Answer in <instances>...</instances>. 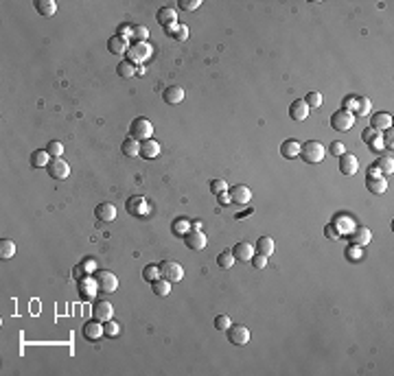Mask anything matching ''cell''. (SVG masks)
I'll return each instance as SVG.
<instances>
[{
  "mask_svg": "<svg viewBox=\"0 0 394 376\" xmlns=\"http://www.w3.org/2000/svg\"><path fill=\"white\" fill-rule=\"evenodd\" d=\"M324 147L318 142V140H309V142H305L300 147V156L305 162H309V164H318V162L324 160Z\"/></svg>",
  "mask_w": 394,
  "mask_h": 376,
  "instance_id": "obj_1",
  "label": "cell"
},
{
  "mask_svg": "<svg viewBox=\"0 0 394 376\" xmlns=\"http://www.w3.org/2000/svg\"><path fill=\"white\" fill-rule=\"evenodd\" d=\"M94 284L99 293H114L119 289V278L112 271H97L94 274Z\"/></svg>",
  "mask_w": 394,
  "mask_h": 376,
  "instance_id": "obj_2",
  "label": "cell"
},
{
  "mask_svg": "<svg viewBox=\"0 0 394 376\" xmlns=\"http://www.w3.org/2000/svg\"><path fill=\"white\" fill-rule=\"evenodd\" d=\"M151 136H153V125L149 123L147 119H143V116H140V119H134V123L129 127V138L143 142V140L151 138Z\"/></svg>",
  "mask_w": 394,
  "mask_h": 376,
  "instance_id": "obj_3",
  "label": "cell"
},
{
  "mask_svg": "<svg viewBox=\"0 0 394 376\" xmlns=\"http://www.w3.org/2000/svg\"><path fill=\"white\" fill-rule=\"evenodd\" d=\"M160 276L165 280H169V282H180V280L184 278V269L180 262L175 260H165L160 265Z\"/></svg>",
  "mask_w": 394,
  "mask_h": 376,
  "instance_id": "obj_4",
  "label": "cell"
},
{
  "mask_svg": "<svg viewBox=\"0 0 394 376\" xmlns=\"http://www.w3.org/2000/svg\"><path fill=\"white\" fill-rule=\"evenodd\" d=\"M228 339L232 346H246L250 343V328H246L243 324H230L228 328Z\"/></svg>",
  "mask_w": 394,
  "mask_h": 376,
  "instance_id": "obj_5",
  "label": "cell"
},
{
  "mask_svg": "<svg viewBox=\"0 0 394 376\" xmlns=\"http://www.w3.org/2000/svg\"><path fill=\"white\" fill-rule=\"evenodd\" d=\"M355 120H357L355 114H348V112L339 110L331 116V127H333L335 131H348L353 125H355Z\"/></svg>",
  "mask_w": 394,
  "mask_h": 376,
  "instance_id": "obj_6",
  "label": "cell"
},
{
  "mask_svg": "<svg viewBox=\"0 0 394 376\" xmlns=\"http://www.w3.org/2000/svg\"><path fill=\"white\" fill-rule=\"evenodd\" d=\"M149 55H151V44L138 42L136 46H129V51H127V61L136 66V63H143Z\"/></svg>",
  "mask_w": 394,
  "mask_h": 376,
  "instance_id": "obj_7",
  "label": "cell"
},
{
  "mask_svg": "<svg viewBox=\"0 0 394 376\" xmlns=\"http://www.w3.org/2000/svg\"><path fill=\"white\" fill-rule=\"evenodd\" d=\"M46 171L53 179H66L68 175H70V166H68V162L62 160V158H53V160L46 164Z\"/></svg>",
  "mask_w": 394,
  "mask_h": 376,
  "instance_id": "obj_8",
  "label": "cell"
},
{
  "mask_svg": "<svg viewBox=\"0 0 394 376\" xmlns=\"http://www.w3.org/2000/svg\"><path fill=\"white\" fill-rule=\"evenodd\" d=\"M127 212L134 217H145L151 212V206H149V201L145 197H140V195H136V197L127 199Z\"/></svg>",
  "mask_w": 394,
  "mask_h": 376,
  "instance_id": "obj_9",
  "label": "cell"
},
{
  "mask_svg": "<svg viewBox=\"0 0 394 376\" xmlns=\"http://www.w3.org/2000/svg\"><path fill=\"white\" fill-rule=\"evenodd\" d=\"M184 243H187L188 250L199 252V250H204V247H206L208 241H206V237H204L202 230H188V232L184 234Z\"/></svg>",
  "mask_w": 394,
  "mask_h": 376,
  "instance_id": "obj_10",
  "label": "cell"
},
{
  "mask_svg": "<svg viewBox=\"0 0 394 376\" xmlns=\"http://www.w3.org/2000/svg\"><path fill=\"white\" fill-rule=\"evenodd\" d=\"M228 195H230V203H237V206H246V203H250V199H252V190L248 186H243V184L232 186Z\"/></svg>",
  "mask_w": 394,
  "mask_h": 376,
  "instance_id": "obj_11",
  "label": "cell"
},
{
  "mask_svg": "<svg viewBox=\"0 0 394 376\" xmlns=\"http://www.w3.org/2000/svg\"><path fill=\"white\" fill-rule=\"evenodd\" d=\"M92 315H94V319H99V321H110L112 315H114V309H112L110 302L99 300V302H94V306H92Z\"/></svg>",
  "mask_w": 394,
  "mask_h": 376,
  "instance_id": "obj_12",
  "label": "cell"
},
{
  "mask_svg": "<svg viewBox=\"0 0 394 376\" xmlns=\"http://www.w3.org/2000/svg\"><path fill=\"white\" fill-rule=\"evenodd\" d=\"M94 215H97L99 221H103V223H110V221L116 219V208L114 203H99L97 208H94Z\"/></svg>",
  "mask_w": 394,
  "mask_h": 376,
  "instance_id": "obj_13",
  "label": "cell"
},
{
  "mask_svg": "<svg viewBox=\"0 0 394 376\" xmlns=\"http://www.w3.org/2000/svg\"><path fill=\"white\" fill-rule=\"evenodd\" d=\"M162 101L169 103V105H178V103L184 101V90L180 88V85H169V88H165V92H162Z\"/></svg>",
  "mask_w": 394,
  "mask_h": 376,
  "instance_id": "obj_14",
  "label": "cell"
},
{
  "mask_svg": "<svg viewBox=\"0 0 394 376\" xmlns=\"http://www.w3.org/2000/svg\"><path fill=\"white\" fill-rule=\"evenodd\" d=\"M357 169H359V162H357L355 156H351V153L339 156V171H342L344 175H355Z\"/></svg>",
  "mask_w": 394,
  "mask_h": 376,
  "instance_id": "obj_15",
  "label": "cell"
},
{
  "mask_svg": "<svg viewBox=\"0 0 394 376\" xmlns=\"http://www.w3.org/2000/svg\"><path fill=\"white\" fill-rule=\"evenodd\" d=\"M366 188L374 195H381V193H386L388 182H386L383 175H368V178H366Z\"/></svg>",
  "mask_w": 394,
  "mask_h": 376,
  "instance_id": "obj_16",
  "label": "cell"
},
{
  "mask_svg": "<svg viewBox=\"0 0 394 376\" xmlns=\"http://www.w3.org/2000/svg\"><path fill=\"white\" fill-rule=\"evenodd\" d=\"M107 48H110V53H114V55H127L129 51V40L121 38V35H114V38L107 40Z\"/></svg>",
  "mask_w": 394,
  "mask_h": 376,
  "instance_id": "obj_17",
  "label": "cell"
},
{
  "mask_svg": "<svg viewBox=\"0 0 394 376\" xmlns=\"http://www.w3.org/2000/svg\"><path fill=\"white\" fill-rule=\"evenodd\" d=\"M165 33L169 35V38H173V40H178V42H187L188 40V26L187 24H169V26H165Z\"/></svg>",
  "mask_w": 394,
  "mask_h": 376,
  "instance_id": "obj_18",
  "label": "cell"
},
{
  "mask_svg": "<svg viewBox=\"0 0 394 376\" xmlns=\"http://www.w3.org/2000/svg\"><path fill=\"white\" fill-rule=\"evenodd\" d=\"M232 254H234V258H237V260L248 262V260H252V256H254V247H252L250 243L241 241V243H237V245L232 247Z\"/></svg>",
  "mask_w": 394,
  "mask_h": 376,
  "instance_id": "obj_19",
  "label": "cell"
},
{
  "mask_svg": "<svg viewBox=\"0 0 394 376\" xmlns=\"http://www.w3.org/2000/svg\"><path fill=\"white\" fill-rule=\"evenodd\" d=\"M158 153H160V144H158L153 138H147V140L140 142V156L143 158L153 160V158H158Z\"/></svg>",
  "mask_w": 394,
  "mask_h": 376,
  "instance_id": "obj_20",
  "label": "cell"
},
{
  "mask_svg": "<svg viewBox=\"0 0 394 376\" xmlns=\"http://www.w3.org/2000/svg\"><path fill=\"white\" fill-rule=\"evenodd\" d=\"M289 116H291L293 120H305L307 116H309V107H307V103L302 101H293L291 105H289Z\"/></svg>",
  "mask_w": 394,
  "mask_h": 376,
  "instance_id": "obj_21",
  "label": "cell"
},
{
  "mask_svg": "<svg viewBox=\"0 0 394 376\" xmlns=\"http://www.w3.org/2000/svg\"><path fill=\"white\" fill-rule=\"evenodd\" d=\"M351 238H353V245H366V243L373 241V232L368 228H364V225H359V228L353 230Z\"/></svg>",
  "mask_w": 394,
  "mask_h": 376,
  "instance_id": "obj_22",
  "label": "cell"
},
{
  "mask_svg": "<svg viewBox=\"0 0 394 376\" xmlns=\"http://www.w3.org/2000/svg\"><path fill=\"white\" fill-rule=\"evenodd\" d=\"M156 20H158V24H162V26L175 24V22H178V13H175V9H171V7H162L160 11H158Z\"/></svg>",
  "mask_w": 394,
  "mask_h": 376,
  "instance_id": "obj_23",
  "label": "cell"
},
{
  "mask_svg": "<svg viewBox=\"0 0 394 376\" xmlns=\"http://www.w3.org/2000/svg\"><path fill=\"white\" fill-rule=\"evenodd\" d=\"M101 335H103V326H101V321L99 319L88 321V324L83 326V337L88 339V341H94V339H99Z\"/></svg>",
  "mask_w": 394,
  "mask_h": 376,
  "instance_id": "obj_24",
  "label": "cell"
},
{
  "mask_svg": "<svg viewBox=\"0 0 394 376\" xmlns=\"http://www.w3.org/2000/svg\"><path fill=\"white\" fill-rule=\"evenodd\" d=\"M35 9H38L40 16L51 18L57 13V2L55 0H35Z\"/></svg>",
  "mask_w": 394,
  "mask_h": 376,
  "instance_id": "obj_25",
  "label": "cell"
},
{
  "mask_svg": "<svg viewBox=\"0 0 394 376\" xmlns=\"http://www.w3.org/2000/svg\"><path fill=\"white\" fill-rule=\"evenodd\" d=\"M280 156L283 158H298L300 156V144L296 142V140H285L283 144H280Z\"/></svg>",
  "mask_w": 394,
  "mask_h": 376,
  "instance_id": "obj_26",
  "label": "cell"
},
{
  "mask_svg": "<svg viewBox=\"0 0 394 376\" xmlns=\"http://www.w3.org/2000/svg\"><path fill=\"white\" fill-rule=\"evenodd\" d=\"M373 129H377V131H381V129H390L392 127V116L390 114H386V112H381V114H374L373 116Z\"/></svg>",
  "mask_w": 394,
  "mask_h": 376,
  "instance_id": "obj_27",
  "label": "cell"
},
{
  "mask_svg": "<svg viewBox=\"0 0 394 376\" xmlns=\"http://www.w3.org/2000/svg\"><path fill=\"white\" fill-rule=\"evenodd\" d=\"M48 151L46 149H40V151H33L31 153V166L33 169H42V166H46L48 164Z\"/></svg>",
  "mask_w": 394,
  "mask_h": 376,
  "instance_id": "obj_28",
  "label": "cell"
},
{
  "mask_svg": "<svg viewBox=\"0 0 394 376\" xmlns=\"http://www.w3.org/2000/svg\"><path fill=\"white\" fill-rule=\"evenodd\" d=\"M374 169H377L379 173H383V175H390L392 171H394V160H392V156H381L377 162H374Z\"/></svg>",
  "mask_w": 394,
  "mask_h": 376,
  "instance_id": "obj_29",
  "label": "cell"
},
{
  "mask_svg": "<svg viewBox=\"0 0 394 376\" xmlns=\"http://www.w3.org/2000/svg\"><path fill=\"white\" fill-rule=\"evenodd\" d=\"M151 289H153V293H156V296L165 297V296H169V293H171V282L160 276L158 280H153V282H151Z\"/></svg>",
  "mask_w": 394,
  "mask_h": 376,
  "instance_id": "obj_30",
  "label": "cell"
},
{
  "mask_svg": "<svg viewBox=\"0 0 394 376\" xmlns=\"http://www.w3.org/2000/svg\"><path fill=\"white\" fill-rule=\"evenodd\" d=\"M256 250H259V254H263V256L270 258L271 254H274V238L270 237H261L259 243H256Z\"/></svg>",
  "mask_w": 394,
  "mask_h": 376,
  "instance_id": "obj_31",
  "label": "cell"
},
{
  "mask_svg": "<svg viewBox=\"0 0 394 376\" xmlns=\"http://www.w3.org/2000/svg\"><path fill=\"white\" fill-rule=\"evenodd\" d=\"M13 254H16V243L11 238H2L0 241V258L9 260V258H13Z\"/></svg>",
  "mask_w": 394,
  "mask_h": 376,
  "instance_id": "obj_32",
  "label": "cell"
},
{
  "mask_svg": "<svg viewBox=\"0 0 394 376\" xmlns=\"http://www.w3.org/2000/svg\"><path fill=\"white\" fill-rule=\"evenodd\" d=\"M123 153L125 156H129V158H134V156H140V142L138 140H134V138H127L123 142Z\"/></svg>",
  "mask_w": 394,
  "mask_h": 376,
  "instance_id": "obj_33",
  "label": "cell"
},
{
  "mask_svg": "<svg viewBox=\"0 0 394 376\" xmlns=\"http://www.w3.org/2000/svg\"><path fill=\"white\" fill-rule=\"evenodd\" d=\"M234 254H232V250H226V252H221L219 254V258H217V265L221 267V269H230V267L234 265Z\"/></svg>",
  "mask_w": 394,
  "mask_h": 376,
  "instance_id": "obj_34",
  "label": "cell"
},
{
  "mask_svg": "<svg viewBox=\"0 0 394 376\" xmlns=\"http://www.w3.org/2000/svg\"><path fill=\"white\" fill-rule=\"evenodd\" d=\"M116 72H119V77H123V79H129V77L136 75V68H134V63H129V61H121L119 66H116Z\"/></svg>",
  "mask_w": 394,
  "mask_h": 376,
  "instance_id": "obj_35",
  "label": "cell"
},
{
  "mask_svg": "<svg viewBox=\"0 0 394 376\" xmlns=\"http://www.w3.org/2000/svg\"><path fill=\"white\" fill-rule=\"evenodd\" d=\"M143 278L147 280V282H153V280L160 278V267L158 265H147L143 269Z\"/></svg>",
  "mask_w": 394,
  "mask_h": 376,
  "instance_id": "obj_36",
  "label": "cell"
},
{
  "mask_svg": "<svg viewBox=\"0 0 394 376\" xmlns=\"http://www.w3.org/2000/svg\"><path fill=\"white\" fill-rule=\"evenodd\" d=\"M188 230H193V228H191V223H188L187 219H175L173 221V232L175 234H182V237H184Z\"/></svg>",
  "mask_w": 394,
  "mask_h": 376,
  "instance_id": "obj_37",
  "label": "cell"
},
{
  "mask_svg": "<svg viewBox=\"0 0 394 376\" xmlns=\"http://www.w3.org/2000/svg\"><path fill=\"white\" fill-rule=\"evenodd\" d=\"M305 103H307V107H320L322 105V94L320 92H309L305 97Z\"/></svg>",
  "mask_w": 394,
  "mask_h": 376,
  "instance_id": "obj_38",
  "label": "cell"
},
{
  "mask_svg": "<svg viewBox=\"0 0 394 376\" xmlns=\"http://www.w3.org/2000/svg\"><path fill=\"white\" fill-rule=\"evenodd\" d=\"M357 105H359V97H346L344 99V112H348V114H355Z\"/></svg>",
  "mask_w": 394,
  "mask_h": 376,
  "instance_id": "obj_39",
  "label": "cell"
},
{
  "mask_svg": "<svg viewBox=\"0 0 394 376\" xmlns=\"http://www.w3.org/2000/svg\"><path fill=\"white\" fill-rule=\"evenodd\" d=\"M121 333V326L119 324H116V321H105V324H103V335H107V337H116V335H119Z\"/></svg>",
  "mask_w": 394,
  "mask_h": 376,
  "instance_id": "obj_40",
  "label": "cell"
},
{
  "mask_svg": "<svg viewBox=\"0 0 394 376\" xmlns=\"http://www.w3.org/2000/svg\"><path fill=\"white\" fill-rule=\"evenodd\" d=\"M46 151H48V156H53V158H62L64 147H62V142H57V140H51L48 147H46Z\"/></svg>",
  "mask_w": 394,
  "mask_h": 376,
  "instance_id": "obj_41",
  "label": "cell"
},
{
  "mask_svg": "<svg viewBox=\"0 0 394 376\" xmlns=\"http://www.w3.org/2000/svg\"><path fill=\"white\" fill-rule=\"evenodd\" d=\"M357 116H368L370 114V101L366 97H359V105H357Z\"/></svg>",
  "mask_w": 394,
  "mask_h": 376,
  "instance_id": "obj_42",
  "label": "cell"
},
{
  "mask_svg": "<svg viewBox=\"0 0 394 376\" xmlns=\"http://www.w3.org/2000/svg\"><path fill=\"white\" fill-rule=\"evenodd\" d=\"M134 38H136V42H147L149 29L147 26H134Z\"/></svg>",
  "mask_w": 394,
  "mask_h": 376,
  "instance_id": "obj_43",
  "label": "cell"
},
{
  "mask_svg": "<svg viewBox=\"0 0 394 376\" xmlns=\"http://www.w3.org/2000/svg\"><path fill=\"white\" fill-rule=\"evenodd\" d=\"M215 328L217 330H228L230 328V317L228 315H217L215 317Z\"/></svg>",
  "mask_w": 394,
  "mask_h": 376,
  "instance_id": "obj_44",
  "label": "cell"
},
{
  "mask_svg": "<svg viewBox=\"0 0 394 376\" xmlns=\"http://www.w3.org/2000/svg\"><path fill=\"white\" fill-rule=\"evenodd\" d=\"M199 4H202V0H180V9H184V11H195Z\"/></svg>",
  "mask_w": 394,
  "mask_h": 376,
  "instance_id": "obj_45",
  "label": "cell"
},
{
  "mask_svg": "<svg viewBox=\"0 0 394 376\" xmlns=\"http://www.w3.org/2000/svg\"><path fill=\"white\" fill-rule=\"evenodd\" d=\"M226 188H228V184H226L224 179H212V182H210V190H212L215 195L226 193Z\"/></svg>",
  "mask_w": 394,
  "mask_h": 376,
  "instance_id": "obj_46",
  "label": "cell"
},
{
  "mask_svg": "<svg viewBox=\"0 0 394 376\" xmlns=\"http://www.w3.org/2000/svg\"><path fill=\"white\" fill-rule=\"evenodd\" d=\"M83 271H85V274H92V271H94V260H92V258L83 260V262H81V267H77V274H83Z\"/></svg>",
  "mask_w": 394,
  "mask_h": 376,
  "instance_id": "obj_47",
  "label": "cell"
},
{
  "mask_svg": "<svg viewBox=\"0 0 394 376\" xmlns=\"http://www.w3.org/2000/svg\"><path fill=\"white\" fill-rule=\"evenodd\" d=\"M377 136H379V131H377V129H373V127H368V129H364L361 138H364V142H366V144H370L374 138H377Z\"/></svg>",
  "mask_w": 394,
  "mask_h": 376,
  "instance_id": "obj_48",
  "label": "cell"
},
{
  "mask_svg": "<svg viewBox=\"0 0 394 376\" xmlns=\"http://www.w3.org/2000/svg\"><path fill=\"white\" fill-rule=\"evenodd\" d=\"M116 35H121V38H125V40L134 38V26H129V24H121V26H119V33H116Z\"/></svg>",
  "mask_w": 394,
  "mask_h": 376,
  "instance_id": "obj_49",
  "label": "cell"
},
{
  "mask_svg": "<svg viewBox=\"0 0 394 376\" xmlns=\"http://www.w3.org/2000/svg\"><path fill=\"white\" fill-rule=\"evenodd\" d=\"M324 234H327V238H331V241H337L339 238V230L335 228L333 223H329L327 228H324Z\"/></svg>",
  "mask_w": 394,
  "mask_h": 376,
  "instance_id": "obj_50",
  "label": "cell"
},
{
  "mask_svg": "<svg viewBox=\"0 0 394 376\" xmlns=\"http://www.w3.org/2000/svg\"><path fill=\"white\" fill-rule=\"evenodd\" d=\"M346 256L351 258V260H359V258H361V250H359L357 245H351V247L346 250Z\"/></svg>",
  "mask_w": 394,
  "mask_h": 376,
  "instance_id": "obj_51",
  "label": "cell"
},
{
  "mask_svg": "<svg viewBox=\"0 0 394 376\" xmlns=\"http://www.w3.org/2000/svg\"><path fill=\"white\" fill-rule=\"evenodd\" d=\"M331 153H333L335 158H337V156H344V153H346V147H344L342 142H333V144H331Z\"/></svg>",
  "mask_w": 394,
  "mask_h": 376,
  "instance_id": "obj_52",
  "label": "cell"
},
{
  "mask_svg": "<svg viewBox=\"0 0 394 376\" xmlns=\"http://www.w3.org/2000/svg\"><path fill=\"white\" fill-rule=\"evenodd\" d=\"M252 265H254L256 269H263V267L267 265V256H263V254H259V256H252Z\"/></svg>",
  "mask_w": 394,
  "mask_h": 376,
  "instance_id": "obj_53",
  "label": "cell"
},
{
  "mask_svg": "<svg viewBox=\"0 0 394 376\" xmlns=\"http://www.w3.org/2000/svg\"><path fill=\"white\" fill-rule=\"evenodd\" d=\"M368 147H370V149H377V151H381V149H383V138H381V136H377V138H374L373 142L368 144Z\"/></svg>",
  "mask_w": 394,
  "mask_h": 376,
  "instance_id": "obj_54",
  "label": "cell"
},
{
  "mask_svg": "<svg viewBox=\"0 0 394 376\" xmlns=\"http://www.w3.org/2000/svg\"><path fill=\"white\" fill-rule=\"evenodd\" d=\"M217 197H219V203H221V206H228V203H230V195H228V193H219Z\"/></svg>",
  "mask_w": 394,
  "mask_h": 376,
  "instance_id": "obj_55",
  "label": "cell"
},
{
  "mask_svg": "<svg viewBox=\"0 0 394 376\" xmlns=\"http://www.w3.org/2000/svg\"><path fill=\"white\" fill-rule=\"evenodd\" d=\"M145 72H147V68H145V66L143 68H136V75H145Z\"/></svg>",
  "mask_w": 394,
  "mask_h": 376,
  "instance_id": "obj_56",
  "label": "cell"
}]
</instances>
